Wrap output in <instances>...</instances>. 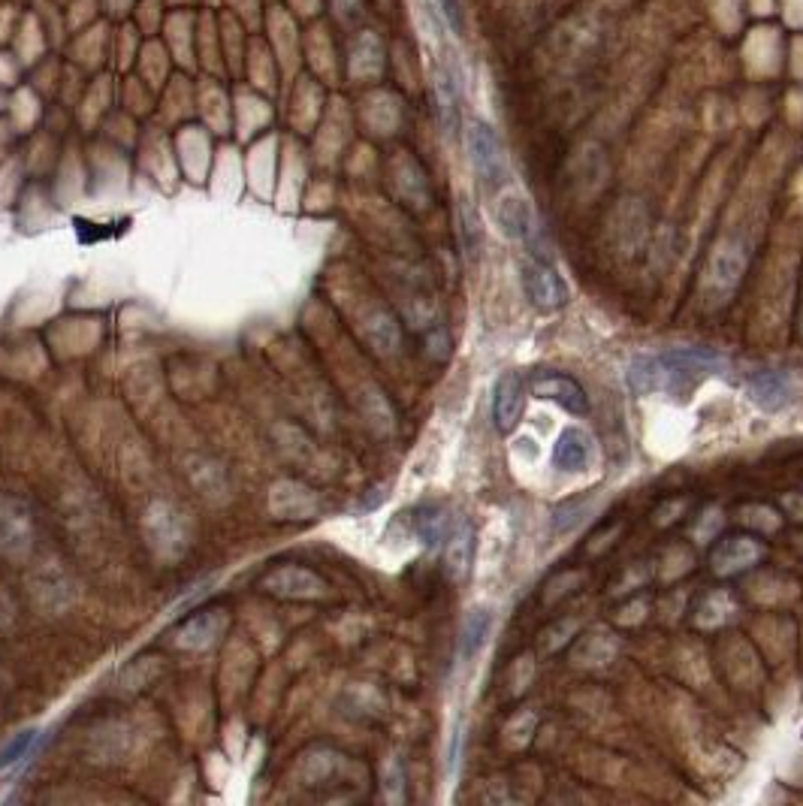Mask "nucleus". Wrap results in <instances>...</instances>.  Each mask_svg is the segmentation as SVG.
<instances>
[{"label":"nucleus","mask_w":803,"mask_h":806,"mask_svg":"<svg viewBox=\"0 0 803 806\" xmlns=\"http://www.w3.org/2000/svg\"><path fill=\"white\" fill-rule=\"evenodd\" d=\"M749 399L767 411V414H776V411H785L794 399V387L788 381V375L782 372H755L749 378Z\"/></svg>","instance_id":"nucleus-10"},{"label":"nucleus","mask_w":803,"mask_h":806,"mask_svg":"<svg viewBox=\"0 0 803 806\" xmlns=\"http://www.w3.org/2000/svg\"><path fill=\"white\" fill-rule=\"evenodd\" d=\"M532 390H535V396L550 399V402L562 405V408L571 411V414H589V396H586V390H583L574 378H568V375H559V372H541V375L535 378Z\"/></svg>","instance_id":"nucleus-8"},{"label":"nucleus","mask_w":803,"mask_h":806,"mask_svg":"<svg viewBox=\"0 0 803 806\" xmlns=\"http://www.w3.org/2000/svg\"><path fill=\"white\" fill-rule=\"evenodd\" d=\"M444 547H447V574L453 580H462L468 574V568H471V559H474V532H471V526L465 520H459L450 529Z\"/></svg>","instance_id":"nucleus-14"},{"label":"nucleus","mask_w":803,"mask_h":806,"mask_svg":"<svg viewBox=\"0 0 803 806\" xmlns=\"http://www.w3.org/2000/svg\"><path fill=\"white\" fill-rule=\"evenodd\" d=\"M34 547V517L28 505L13 496H0V556L22 559Z\"/></svg>","instance_id":"nucleus-5"},{"label":"nucleus","mask_w":803,"mask_h":806,"mask_svg":"<svg viewBox=\"0 0 803 806\" xmlns=\"http://www.w3.org/2000/svg\"><path fill=\"white\" fill-rule=\"evenodd\" d=\"M465 142H468V157L474 164V173L480 182H484V188L493 194L499 188H505L511 182V173H508V157H505V148H502L496 127L484 118H474V121H468Z\"/></svg>","instance_id":"nucleus-2"},{"label":"nucleus","mask_w":803,"mask_h":806,"mask_svg":"<svg viewBox=\"0 0 803 806\" xmlns=\"http://www.w3.org/2000/svg\"><path fill=\"white\" fill-rule=\"evenodd\" d=\"M366 336L378 354H396L402 345V330L396 324V317L390 311H375L366 320Z\"/></svg>","instance_id":"nucleus-18"},{"label":"nucleus","mask_w":803,"mask_h":806,"mask_svg":"<svg viewBox=\"0 0 803 806\" xmlns=\"http://www.w3.org/2000/svg\"><path fill=\"white\" fill-rule=\"evenodd\" d=\"M728 360L713 348H674L640 354L625 369V384L634 396H683L710 375H719Z\"/></svg>","instance_id":"nucleus-1"},{"label":"nucleus","mask_w":803,"mask_h":806,"mask_svg":"<svg viewBox=\"0 0 803 806\" xmlns=\"http://www.w3.org/2000/svg\"><path fill=\"white\" fill-rule=\"evenodd\" d=\"M263 586L269 589V592H278V595H311V592H317V589H324V583H320L314 574H308V571H302V568H278V571H272L266 580H263Z\"/></svg>","instance_id":"nucleus-16"},{"label":"nucleus","mask_w":803,"mask_h":806,"mask_svg":"<svg viewBox=\"0 0 803 806\" xmlns=\"http://www.w3.org/2000/svg\"><path fill=\"white\" fill-rule=\"evenodd\" d=\"M583 505H562L559 511H556V517H553V526H556V532H568V529H574L580 520H583Z\"/></svg>","instance_id":"nucleus-23"},{"label":"nucleus","mask_w":803,"mask_h":806,"mask_svg":"<svg viewBox=\"0 0 803 806\" xmlns=\"http://www.w3.org/2000/svg\"><path fill=\"white\" fill-rule=\"evenodd\" d=\"M221 628H224L221 613H197V616H191V619L182 622L179 643H182V647H191V650H206V647H212V643L218 640Z\"/></svg>","instance_id":"nucleus-15"},{"label":"nucleus","mask_w":803,"mask_h":806,"mask_svg":"<svg viewBox=\"0 0 803 806\" xmlns=\"http://www.w3.org/2000/svg\"><path fill=\"white\" fill-rule=\"evenodd\" d=\"M459 221H462V245H465L468 257H477L480 245H484V230H480V221H477L474 209L468 206V200H462V206H459Z\"/></svg>","instance_id":"nucleus-21"},{"label":"nucleus","mask_w":803,"mask_h":806,"mask_svg":"<svg viewBox=\"0 0 803 806\" xmlns=\"http://www.w3.org/2000/svg\"><path fill=\"white\" fill-rule=\"evenodd\" d=\"M520 284H523L526 299L538 311H556L568 302V287H565L562 275L541 257L526 260L520 266Z\"/></svg>","instance_id":"nucleus-4"},{"label":"nucleus","mask_w":803,"mask_h":806,"mask_svg":"<svg viewBox=\"0 0 803 806\" xmlns=\"http://www.w3.org/2000/svg\"><path fill=\"white\" fill-rule=\"evenodd\" d=\"M438 112L447 133L459 130V91L447 70H438Z\"/></svg>","instance_id":"nucleus-20"},{"label":"nucleus","mask_w":803,"mask_h":806,"mask_svg":"<svg viewBox=\"0 0 803 806\" xmlns=\"http://www.w3.org/2000/svg\"><path fill=\"white\" fill-rule=\"evenodd\" d=\"M595 459V441L589 432L568 426L559 432L556 444H553V465L562 471H586L589 462Z\"/></svg>","instance_id":"nucleus-9"},{"label":"nucleus","mask_w":803,"mask_h":806,"mask_svg":"<svg viewBox=\"0 0 803 806\" xmlns=\"http://www.w3.org/2000/svg\"><path fill=\"white\" fill-rule=\"evenodd\" d=\"M450 523H447V514L438 508V505H423V508H417V514H414V532H417V538L426 544V547H441L444 541H447V535H450Z\"/></svg>","instance_id":"nucleus-19"},{"label":"nucleus","mask_w":803,"mask_h":806,"mask_svg":"<svg viewBox=\"0 0 803 806\" xmlns=\"http://www.w3.org/2000/svg\"><path fill=\"white\" fill-rule=\"evenodd\" d=\"M761 556H764V547L755 538L734 535L713 550V571L716 574H737V571H746L749 565H755Z\"/></svg>","instance_id":"nucleus-12"},{"label":"nucleus","mask_w":803,"mask_h":806,"mask_svg":"<svg viewBox=\"0 0 803 806\" xmlns=\"http://www.w3.org/2000/svg\"><path fill=\"white\" fill-rule=\"evenodd\" d=\"M148 535L154 547H160L167 556H176L185 550V523L170 505H151L148 511Z\"/></svg>","instance_id":"nucleus-11"},{"label":"nucleus","mask_w":803,"mask_h":806,"mask_svg":"<svg viewBox=\"0 0 803 806\" xmlns=\"http://www.w3.org/2000/svg\"><path fill=\"white\" fill-rule=\"evenodd\" d=\"M746 263H749V257H746V248L740 242H728L713 254L707 278H704V299L710 308H722L731 302V296L737 293V287L743 281Z\"/></svg>","instance_id":"nucleus-3"},{"label":"nucleus","mask_w":803,"mask_h":806,"mask_svg":"<svg viewBox=\"0 0 803 806\" xmlns=\"http://www.w3.org/2000/svg\"><path fill=\"white\" fill-rule=\"evenodd\" d=\"M34 589H37L40 604H43V607H49V610H64V607L73 601L70 580H67V574H64L61 568H55V565H52V568H46V571H40V577H37Z\"/></svg>","instance_id":"nucleus-17"},{"label":"nucleus","mask_w":803,"mask_h":806,"mask_svg":"<svg viewBox=\"0 0 803 806\" xmlns=\"http://www.w3.org/2000/svg\"><path fill=\"white\" fill-rule=\"evenodd\" d=\"M493 607L487 604H477L465 613V622H462V637H459V656L465 662H471L480 650H484V643L493 631Z\"/></svg>","instance_id":"nucleus-13"},{"label":"nucleus","mask_w":803,"mask_h":806,"mask_svg":"<svg viewBox=\"0 0 803 806\" xmlns=\"http://www.w3.org/2000/svg\"><path fill=\"white\" fill-rule=\"evenodd\" d=\"M496 224L514 242H526L532 248H538V242H541L538 215H535L532 203L526 197H520V194H508V197L499 200V206H496Z\"/></svg>","instance_id":"nucleus-6"},{"label":"nucleus","mask_w":803,"mask_h":806,"mask_svg":"<svg viewBox=\"0 0 803 806\" xmlns=\"http://www.w3.org/2000/svg\"><path fill=\"white\" fill-rule=\"evenodd\" d=\"M523 405H526V387L523 378L517 372H505L496 381V393H493V420L499 432H514V426L523 417Z\"/></svg>","instance_id":"nucleus-7"},{"label":"nucleus","mask_w":803,"mask_h":806,"mask_svg":"<svg viewBox=\"0 0 803 806\" xmlns=\"http://www.w3.org/2000/svg\"><path fill=\"white\" fill-rule=\"evenodd\" d=\"M34 740H37V731H25V734H19L4 752H0V767H10V764H16L19 758H25V755L31 752Z\"/></svg>","instance_id":"nucleus-22"},{"label":"nucleus","mask_w":803,"mask_h":806,"mask_svg":"<svg viewBox=\"0 0 803 806\" xmlns=\"http://www.w3.org/2000/svg\"><path fill=\"white\" fill-rule=\"evenodd\" d=\"M444 22L450 25L453 34H462V7H459V0H435Z\"/></svg>","instance_id":"nucleus-24"}]
</instances>
